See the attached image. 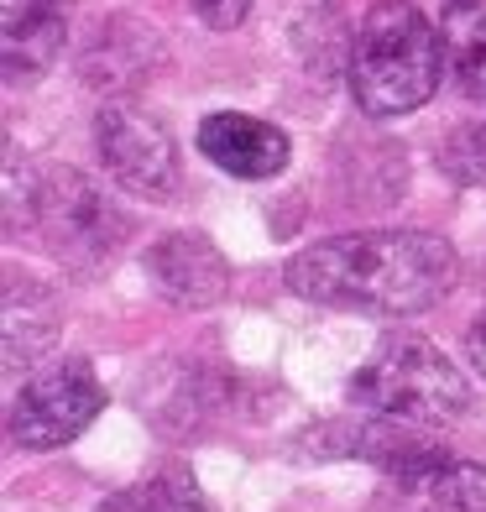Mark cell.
<instances>
[{
  "mask_svg": "<svg viewBox=\"0 0 486 512\" xmlns=\"http://www.w3.org/2000/svg\"><path fill=\"white\" fill-rule=\"evenodd\" d=\"M460 256L434 230H356L288 262V288L324 309L424 314L455 288Z\"/></svg>",
  "mask_w": 486,
  "mask_h": 512,
  "instance_id": "cell-1",
  "label": "cell"
},
{
  "mask_svg": "<svg viewBox=\"0 0 486 512\" xmlns=\"http://www.w3.org/2000/svg\"><path fill=\"white\" fill-rule=\"evenodd\" d=\"M445 42L413 0H377L351 42V95L366 115H408L434 100Z\"/></svg>",
  "mask_w": 486,
  "mask_h": 512,
  "instance_id": "cell-2",
  "label": "cell"
},
{
  "mask_svg": "<svg viewBox=\"0 0 486 512\" xmlns=\"http://www.w3.org/2000/svg\"><path fill=\"white\" fill-rule=\"evenodd\" d=\"M351 398L377 418H398L413 429H445L471 413V382L434 340L392 335L361 361V371L351 377Z\"/></svg>",
  "mask_w": 486,
  "mask_h": 512,
  "instance_id": "cell-3",
  "label": "cell"
},
{
  "mask_svg": "<svg viewBox=\"0 0 486 512\" xmlns=\"http://www.w3.org/2000/svg\"><path fill=\"white\" fill-rule=\"evenodd\" d=\"M21 199H27V215L42 230V241H48L63 262H79V267L105 262L115 251V241H121V230H126L121 215H115V204L74 168L37 173L32 189H21L16 173H11V209H21Z\"/></svg>",
  "mask_w": 486,
  "mask_h": 512,
  "instance_id": "cell-4",
  "label": "cell"
},
{
  "mask_svg": "<svg viewBox=\"0 0 486 512\" xmlns=\"http://www.w3.org/2000/svg\"><path fill=\"white\" fill-rule=\"evenodd\" d=\"M100 408H105V387L95 377V366L79 356L53 361L11 403V439L21 450H63L95 424Z\"/></svg>",
  "mask_w": 486,
  "mask_h": 512,
  "instance_id": "cell-5",
  "label": "cell"
},
{
  "mask_svg": "<svg viewBox=\"0 0 486 512\" xmlns=\"http://www.w3.org/2000/svg\"><path fill=\"white\" fill-rule=\"evenodd\" d=\"M304 455H345V460H366L377 471L398 476V481H413V486H429L439 471H450V450L439 445L429 429H413V424H398V418H335V424H319L304 434Z\"/></svg>",
  "mask_w": 486,
  "mask_h": 512,
  "instance_id": "cell-6",
  "label": "cell"
},
{
  "mask_svg": "<svg viewBox=\"0 0 486 512\" xmlns=\"http://www.w3.org/2000/svg\"><path fill=\"white\" fill-rule=\"evenodd\" d=\"M95 147H100L105 168L121 189L142 194V199H173L178 194V183H183L178 147H173V131L152 110L131 105V100H110L95 115Z\"/></svg>",
  "mask_w": 486,
  "mask_h": 512,
  "instance_id": "cell-7",
  "label": "cell"
},
{
  "mask_svg": "<svg viewBox=\"0 0 486 512\" xmlns=\"http://www.w3.org/2000/svg\"><path fill=\"white\" fill-rule=\"evenodd\" d=\"M147 277L152 288L178 309H215L230 293V262L220 246L199 230H173L147 251Z\"/></svg>",
  "mask_w": 486,
  "mask_h": 512,
  "instance_id": "cell-8",
  "label": "cell"
},
{
  "mask_svg": "<svg viewBox=\"0 0 486 512\" xmlns=\"http://www.w3.org/2000/svg\"><path fill=\"white\" fill-rule=\"evenodd\" d=\"M199 147L230 178H277L293 157L288 136L272 121H257V115H241V110H215L199 126Z\"/></svg>",
  "mask_w": 486,
  "mask_h": 512,
  "instance_id": "cell-9",
  "label": "cell"
},
{
  "mask_svg": "<svg viewBox=\"0 0 486 512\" xmlns=\"http://www.w3.org/2000/svg\"><path fill=\"white\" fill-rule=\"evenodd\" d=\"M0 340H6V371L42 361L58 340V298L42 283L11 277L6 298H0Z\"/></svg>",
  "mask_w": 486,
  "mask_h": 512,
  "instance_id": "cell-10",
  "label": "cell"
},
{
  "mask_svg": "<svg viewBox=\"0 0 486 512\" xmlns=\"http://www.w3.org/2000/svg\"><path fill=\"white\" fill-rule=\"evenodd\" d=\"M63 48V6L58 0H6L0 21V63L6 79H32L42 74Z\"/></svg>",
  "mask_w": 486,
  "mask_h": 512,
  "instance_id": "cell-11",
  "label": "cell"
},
{
  "mask_svg": "<svg viewBox=\"0 0 486 512\" xmlns=\"http://www.w3.org/2000/svg\"><path fill=\"white\" fill-rule=\"evenodd\" d=\"M439 42L455 84L486 105V0H450L439 16Z\"/></svg>",
  "mask_w": 486,
  "mask_h": 512,
  "instance_id": "cell-12",
  "label": "cell"
},
{
  "mask_svg": "<svg viewBox=\"0 0 486 512\" xmlns=\"http://www.w3.org/2000/svg\"><path fill=\"white\" fill-rule=\"evenodd\" d=\"M100 512H215V507L189 476V465H168V471L147 476L142 486H126V492L105 497Z\"/></svg>",
  "mask_w": 486,
  "mask_h": 512,
  "instance_id": "cell-13",
  "label": "cell"
},
{
  "mask_svg": "<svg viewBox=\"0 0 486 512\" xmlns=\"http://www.w3.org/2000/svg\"><path fill=\"white\" fill-rule=\"evenodd\" d=\"M429 502L434 512H486V465L455 460L429 481Z\"/></svg>",
  "mask_w": 486,
  "mask_h": 512,
  "instance_id": "cell-14",
  "label": "cell"
},
{
  "mask_svg": "<svg viewBox=\"0 0 486 512\" xmlns=\"http://www.w3.org/2000/svg\"><path fill=\"white\" fill-rule=\"evenodd\" d=\"M439 162H445V173L460 178V183H486V126H481V121L455 126V131L445 136V152H439Z\"/></svg>",
  "mask_w": 486,
  "mask_h": 512,
  "instance_id": "cell-15",
  "label": "cell"
},
{
  "mask_svg": "<svg viewBox=\"0 0 486 512\" xmlns=\"http://www.w3.org/2000/svg\"><path fill=\"white\" fill-rule=\"evenodd\" d=\"M189 6H194V16L204 21V27H215V32H236L251 16V0H189Z\"/></svg>",
  "mask_w": 486,
  "mask_h": 512,
  "instance_id": "cell-16",
  "label": "cell"
},
{
  "mask_svg": "<svg viewBox=\"0 0 486 512\" xmlns=\"http://www.w3.org/2000/svg\"><path fill=\"white\" fill-rule=\"evenodd\" d=\"M466 356H471V366L486 377V314L471 319V330H466Z\"/></svg>",
  "mask_w": 486,
  "mask_h": 512,
  "instance_id": "cell-17",
  "label": "cell"
}]
</instances>
